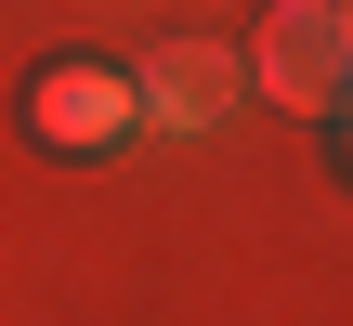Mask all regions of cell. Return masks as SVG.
<instances>
[{
    "label": "cell",
    "mask_w": 353,
    "mask_h": 326,
    "mask_svg": "<svg viewBox=\"0 0 353 326\" xmlns=\"http://www.w3.org/2000/svg\"><path fill=\"white\" fill-rule=\"evenodd\" d=\"M341 65H353V0H275L236 78H262L288 118H341Z\"/></svg>",
    "instance_id": "cell-1"
},
{
    "label": "cell",
    "mask_w": 353,
    "mask_h": 326,
    "mask_svg": "<svg viewBox=\"0 0 353 326\" xmlns=\"http://www.w3.org/2000/svg\"><path fill=\"white\" fill-rule=\"evenodd\" d=\"M26 131H39L52 157H105V144H131V131H144V118H131V65H92V52L39 65V78H26Z\"/></svg>",
    "instance_id": "cell-2"
},
{
    "label": "cell",
    "mask_w": 353,
    "mask_h": 326,
    "mask_svg": "<svg viewBox=\"0 0 353 326\" xmlns=\"http://www.w3.org/2000/svg\"><path fill=\"white\" fill-rule=\"evenodd\" d=\"M223 105H236V52L223 39H157L131 65V118L144 131H223Z\"/></svg>",
    "instance_id": "cell-3"
}]
</instances>
